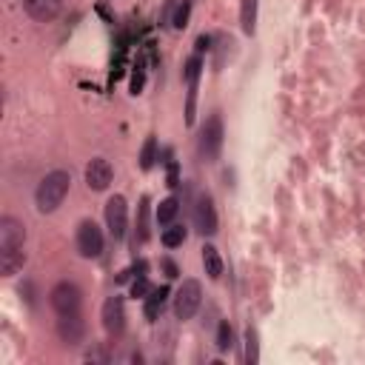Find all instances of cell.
<instances>
[{"label": "cell", "mask_w": 365, "mask_h": 365, "mask_svg": "<svg viewBox=\"0 0 365 365\" xmlns=\"http://www.w3.org/2000/svg\"><path fill=\"white\" fill-rule=\"evenodd\" d=\"M69 186H71V174H69V171H63V169L49 171V174L40 180L37 192H35L37 212H40V214L58 212V208L63 205V200H66V194H69Z\"/></svg>", "instance_id": "obj_1"}, {"label": "cell", "mask_w": 365, "mask_h": 365, "mask_svg": "<svg viewBox=\"0 0 365 365\" xmlns=\"http://www.w3.org/2000/svg\"><path fill=\"white\" fill-rule=\"evenodd\" d=\"M223 120L220 114H212L203 128H200V137H197V154H200V160L203 163H217L220 158V151H223Z\"/></svg>", "instance_id": "obj_2"}, {"label": "cell", "mask_w": 365, "mask_h": 365, "mask_svg": "<svg viewBox=\"0 0 365 365\" xmlns=\"http://www.w3.org/2000/svg\"><path fill=\"white\" fill-rule=\"evenodd\" d=\"M203 303V285L197 280H182V285L174 294V317L177 320H192Z\"/></svg>", "instance_id": "obj_3"}, {"label": "cell", "mask_w": 365, "mask_h": 365, "mask_svg": "<svg viewBox=\"0 0 365 365\" xmlns=\"http://www.w3.org/2000/svg\"><path fill=\"white\" fill-rule=\"evenodd\" d=\"M49 303H51V308L58 311V317H63V314H80V289H77L74 282H69V280H63V282H58L55 289L49 291Z\"/></svg>", "instance_id": "obj_4"}, {"label": "cell", "mask_w": 365, "mask_h": 365, "mask_svg": "<svg viewBox=\"0 0 365 365\" xmlns=\"http://www.w3.org/2000/svg\"><path fill=\"white\" fill-rule=\"evenodd\" d=\"M77 251L86 260H97L103 254V231L94 220H83L77 226Z\"/></svg>", "instance_id": "obj_5"}, {"label": "cell", "mask_w": 365, "mask_h": 365, "mask_svg": "<svg viewBox=\"0 0 365 365\" xmlns=\"http://www.w3.org/2000/svg\"><path fill=\"white\" fill-rule=\"evenodd\" d=\"M26 248V226L15 217H0V254Z\"/></svg>", "instance_id": "obj_6"}, {"label": "cell", "mask_w": 365, "mask_h": 365, "mask_svg": "<svg viewBox=\"0 0 365 365\" xmlns=\"http://www.w3.org/2000/svg\"><path fill=\"white\" fill-rule=\"evenodd\" d=\"M106 226H109V234L114 240H123L126 237V228H128V205H126V197L114 194L109 203H106Z\"/></svg>", "instance_id": "obj_7"}, {"label": "cell", "mask_w": 365, "mask_h": 365, "mask_svg": "<svg viewBox=\"0 0 365 365\" xmlns=\"http://www.w3.org/2000/svg\"><path fill=\"white\" fill-rule=\"evenodd\" d=\"M194 228L203 237H214L217 234V212H214V203L208 194H200L194 203Z\"/></svg>", "instance_id": "obj_8"}, {"label": "cell", "mask_w": 365, "mask_h": 365, "mask_svg": "<svg viewBox=\"0 0 365 365\" xmlns=\"http://www.w3.org/2000/svg\"><path fill=\"white\" fill-rule=\"evenodd\" d=\"M114 180V169L106 158H94L89 166H86V182L92 192H106Z\"/></svg>", "instance_id": "obj_9"}, {"label": "cell", "mask_w": 365, "mask_h": 365, "mask_svg": "<svg viewBox=\"0 0 365 365\" xmlns=\"http://www.w3.org/2000/svg\"><path fill=\"white\" fill-rule=\"evenodd\" d=\"M103 328H106L112 337H120L123 328H126V308H123V300L120 297H109L106 303H103Z\"/></svg>", "instance_id": "obj_10"}, {"label": "cell", "mask_w": 365, "mask_h": 365, "mask_svg": "<svg viewBox=\"0 0 365 365\" xmlns=\"http://www.w3.org/2000/svg\"><path fill=\"white\" fill-rule=\"evenodd\" d=\"M58 334L66 346H80L83 343V334H86V323L80 314H63L58 320Z\"/></svg>", "instance_id": "obj_11"}, {"label": "cell", "mask_w": 365, "mask_h": 365, "mask_svg": "<svg viewBox=\"0 0 365 365\" xmlns=\"http://www.w3.org/2000/svg\"><path fill=\"white\" fill-rule=\"evenodd\" d=\"M23 9L32 20L37 23H51L60 9H63V0H23Z\"/></svg>", "instance_id": "obj_12"}, {"label": "cell", "mask_w": 365, "mask_h": 365, "mask_svg": "<svg viewBox=\"0 0 365 365\" xmlns=\"http://www.w3.org/2000/svg\"><path fill=\"white\" fill-rule=\"evenodd\" d=\"M169 297H171V289L169 285H160V289H151V294L143 300V314H146V320H160V314H163V308H166V303H169Z\"/></svg>", "instance_id": "obj_13"}, {"label": "cell", "mask_w": 365, "mask_h": 365, "mask_svg": "<svg viewBox=\"0 0 365 365\" xmlns=\"http://www.w3.org/2000/svg\"><path fill=\"white\" fill-rule=\"evenodd\" d=\"M203 269H205V274L212 277V280H220V274H223V257H220V251L214 246H203Z\"/></svg>", "instance_id": "obj_14"}, {"label": "cell", "mask_w": 365, "mask_h": 365, "mask_svg": "<svg viewBox=\"0 0 365 365\" xmlns=\"http://www.w3.org/2000/svg\"><path fill=\"white\" fill-rule=\"evenodd\" d=\"M240 26L246 35H254L257 29V0H243L240 3Z\"/></svg>", "instance_id": "obj_15"}, {"label": "cell", "mask_w": 365, "mask_h": 365, "mask_svg": "<svg viewBox=\"0 0 365 365\" xmlns=\"http://www.w3.org/2000/svg\"><path fill=\"white\" fill-rule=\"evenodd\" d=\"M148 240V197H140L137 205V228H135V243Z\"/></svg>", "instance_id": "obj_16"}, {"label": "cell", "mask_w": 365, "mask_h": 365, "mask_svg": "<svg viewBox=\"0 0 365 365\" xmlns=\"http://www.w3.org/2000/svg\"><path fill=\"white\" fill-rule=\"evenodd\" d=\"M177 212H180V200H177V197L163 200V203L158 205V223H160V226H171L174 217H177Z\"/></svg>", "instance_id": "obj_17"}, {"label": "cell", "mask_w": 365, "mask_h": 365, "mask_svg": "<svg viewBox=\"0 0 365 365\" xmlns=\"http://www.w3.org/2000/svg\"><path fill=\"white\" fill-rule=\"evenodd\" d=\"M154 163H158V140H154V137H146L143 151H140V169L148 171Z\"/></svg>", "instance_id": "obj_18"}, {"label": "cell", "mask_w": 365, "mask_h": 365, "mask_svg": "<svg viewBox=\"0 0 365 365\" xmlns=\"http://www.w3.org/2000/svg\"><path fill=\"white\" fill-rule=\"evenodd\" d=\"M246 362L257 365L260 362V343H257V328H246Z\"/></svg>", "instance_id": "obj_19"}, {"label": "cell", "mask_w": 365, "mask_h": 365, "mask_svg": "<svg viewBox=\"0 0 365 365\" xmlns=\"http://www.w3.org/2000/svg\"><path fill=\"white\" fill-rule=\"evenodd\" d=\"M182 243H186V228H182V226H169V228L163 231V246L177 248V246H182Z\"/></svg>", "instance_id": "obj_20"}, {"label": "cell", "mask_w": 365, "mask_h": 365, "mask_svg": "<svg viewBox=\"0 0 365 365\" xmlns=\"http://www.w3.org/2000/svg\"><path fill=\"white\" fill-rule=\"evenodd\" d=\"M189 17H192V3H189V0H182V3L174 9L171 26H174V29H186V26H189Z\"/></svg>", "instance_id": "obj_21"}, {"label": "cell", "mask_w": 365, "mask_h": 365, "mask_svg": "<svg viewBox=\"0 0 365 365\" xmlns=\"http://www.w3.org/2000/svg\"><path fill=\"white\" fill-rule=\"evenodd\" d=\"M234 346V334H231V325L228 323H220V328H217V351H228Z\"/></svg>", "instance_id": "obj_22"}, {"label": "cell", "mask_w": 365, "mask_h": 365, "mask_svg": "<svg viewBox=\"0 0 365 365\" xmlns=\"http://www.w3.org/2000/svg\"><path fill=\"white\" fill-rule=\"evenodd\" d=\"M186 83H192V80H200V74H203V58L200 55H194V58H189V63H186Z\"/></svg>", "instance_id": "obj_23"}, {"label": "cell", "mask_w": 365, "mask_h": 365, "mask_svg": "<svg viewBox=\"0 0 365 365\" xmlns=\"http://www.w3.org/2000/svg\"><path fill=\"white\" fill-rule=\"evenodd\" d=\"M151 294V282L146 280V277H137L135 282H132V297H140V300H146Z\"/></svg>", "instance_id": "obj_24"}, {"label": "cell", "mask_w": 365, "mask_h": 365, "mask_svg": "<svg viewBox=\"0 0 365 365\" xmlns=\"http://www.w3.org/2000/svg\"><path fill=\"white\" fill-rule=\"evenodd\" d=\"M212 35H200L197 37V55H203V51H212Z\"/></svg>", "instance_id": "obj_25"}, {"label": "cell", "mask_w": 365, "mask_h": 365, "mask_svg": "<svg viewBox=\"0 0 365 365\" xmlns=\"http://www.w3.org/2000/svg\"><path fill=\"white\" fill-rule=\"evenodd\" d=\"M140 89H143V66H137V71L132 77V94H137Z\"/></svg>", "instance_id": "obj_26"}, {"label": "cell", "mask_w": 365, "mask_h": 365, "mask_svg": "<svg viewBox=\"0 0 365 365\" xmlns=\"http://www.w3.org/2000/svg\"><path fill=\"white\" fill-rule=\"evenodd\" d=\"M177 9V3H174V0H169V3H166V12H163V17H160V26H169L174 17H171V12Z\"/></svg>", "instance_id": "obj_27"}, {"label": "cell", "mask_w": 365, "mask_h": 365, "mask_svg": "<svg viewBox=\"0 0 365 365\" xmlns=\"http://www.w3.org/2000/svg\"><path fill=\"white\" fill-rule=\"evenodd\" d=\"M177 177H180V174H177V163L171 160V163H169V186H177V182H180Z\"/></svg>", "instance_id": "obj_28"}, {"label": "cell", "mask_w": 365, "mask_h": 365, "mask_svg": "<svg viewBox=\"0 0 365 365\" xmlns=\"http://www.w3.org/2000/svg\"><path fill=\"white\" fill-rule=\"evenodd\" d=\"M163 269H166V277H171V280L177 277V266L171 263V260H163Z\"/></svg>", "instance_id": "obj_29"}]
</instances>
